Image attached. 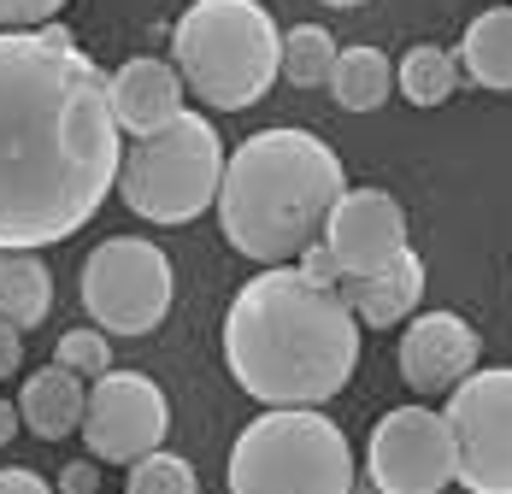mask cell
I'll use <instances>...</instances> for the list:
<instances>
[{"label": "cell", "instance_id": "obj_28", "mask_svg": "<svg viewBox=\"0 0 512 494\" xmlns=\"http://www.w3.org/2000/svg\"><path fill=\"white\" fill-rule=\"evenodd\" d=\"M18 430H24V424H18V400H0V447L12 442Z\"/></svg>", "mask_w": 512, "mask_h": 494}, {"label": "cell", "instance_id": "obj_20", "mask_svg": "<svg viewBox=\"0 0 512 494\" xmlns=\"http://www.w3.org/2000/svg\"><path fill=\"white\" fill-rule=\"evenodd\" d=\"M330 65H336V42H330L324 24H295V30H283L277 77H289L295 89H324V83H330Z\"/></svg>", "mask_w": 512, "mask_h": 494}, {"label": "cell", "instance_id": "obj_24", "mask_svg": "<svg viewBox=\"0 0 512 494\" xmlns=\"http://www.w3.org/2000/svg\"><path fill=\"white\" fill-rule=\"evenodd\" d=\"M295 259H301V271H307L312 283H324V289H336V283H342V265L330 259V247H324V242H307Z\"/></svg>", "mask_w": 512, "mask_h": 494}, {"label": "cell", "instance_id": "obj_31", "mask_svg": "<svg viewBox=\"0 0 512 494\" xmlns=\"http://www.w3.org/2000/svg\"><path fill=\"white\" fill-rule=\"evenodd\" d=\"M95 494H101V489H95Z\"/></svg>", "mask_w": 512, "mask_h": 494}, {"label": "cell", "instance_id": "obj_1", "mask_svg": "<svg viewBox=\"0 0 512 494\" xmlns=\"http://www.w3.org/2000/svg\"><path fill=\"white\" fill-rule=\"evenodd\" d=\"M124 130L71 30H0V247L71 242L118 189Z\"/></svg>", "mask_w": 512, "mask_h": 494}, {"label": "cell", "instance_id": "obj_17", "mask_svg": "<svg viewBox=\"0 0 512 494\" xmlns=\"http://www.w3.org/2000/svg\"><path fill=\"white\" fill-rule=\"evenodd\" d=\"M460 71L477 89L512 95V6H489L465 24L460 36Z\"/></svg>", "mask_w": 512, "mask_h": 494}, {"label": "cell", "instance_id": "obj_5", "mask_svg": "<svg viewBox=\"0 0 512 494\" xmlns=\"http://www.w3.org/2000/svg\"><path fill=\"white\" fill-rule=\"evenodd\" d=\"M230 494H354V447L318 406H265L230 447Z\"/></svg>", "mask_w": 512, "mask_h": 494}, {"label": "cell", "instance_id": "obj_23", "mask_svg": "<svg viewBox=\"0 0 512 494\" xmlns=\"http://www.w3.org/2000/svg\"><path fill=\"white\" fill-rule=\"evenodd\" d=\"M65 12V0H0V30H30V24H53Z\"/></svg>", "mask_w": 512, "mask_h": 494}, {"label": "cell", "instance_id": "obj_25", "mask_svg": "<svg viewBox=\"0 0 512 494\" xmlns=\"http://www.w3.org/2000/svg\"><path fill=\"white\" fill-rule=\"evenodd\" d=\"M0 494H53V483L36 477V471H24V465H6L0 471Z\"/></svg>", "mask_w": 512, "mask_h": 494}, {"label": "cell", "instance_id": "obj_6", "mask_svg": "<svg viewBox=\"0 0 512 494\" xmlns=\"http://www.w3.org/2000/svg\"><path fill=\"white\" fill-rule=\"evenodd\" d=\"M218 177H224L218 124L201 112H177L165 130L136 136V148L118 165V195L136 218L171 230V224H195L218 200Z\"/></svg>", "mask_w": 512, "mask_h": 494}, {"label": "cell", "instance_id": "obj_30", "mask_svg": "<svg viewBox=\"0 0 512 494\" xmlns=\"http://www.w3.org/2000/svg\"><path fill=\"white\" fill-rule=\"evenodd\" d=\"M354 494H383V489H377V483H359V477H354Z\"/></svg>", "mask_w": 512, "mask_h": 494}, {"label": "cell", "instance_id": "obj_19", "mask_svg": "<svg viewBox=\"0 0 512 494\" xmlns=\"http://www.w3.org/2000/svg\"><path fill=\"white\" fill-rule=\"evenodd\" d=\"M460 53L436 48V42H418L395 59V89L412 100V106H442V100H454L460 89Z\"/></svg>", "mask_w": 512, "mask_h": 494}, {"label": "cell", "instance_id": "obj_29", "mask_svg": "<svg viewBox=\"0 0 512 494\" xmlns=\"http://www.w3.org/2000/svg\"><path fill=\"white\" fill-rule=\"evenodd\" d=\"M324 6H336V12H354V6H365V0H324Z\"/></svg>", "mask_w": 512, "mask_h": 494}, {"label": "cell", "instance_id": "obj_21", "mask_svg": "<svg viewBox=\"0 0 512 494\" xmlns=\"http://www.w3.org/2000/svg\"><path fill=\"white\" fill-rule=\"evenodd\" d=\"M124 494H201V477H195V465L183 459V453H142L136 465H130V483Z\"/></svg>", "mask_w": 512, "mask_h": 494}, {"label": "cell", "instance_id": "obj_10", "mask_svg": "<svg viewBox=\"0 0 512 494\" xmlns=\"http://www.w3.org/2000/svg\"><path fill=\"white\" fill-rule=\"evenodd\" d=\"M365 483L383 494H442L454 483V436L436 406H395L365 442Z\"/></svg>", "mask_w": 512, "mask_h": 494}, {"label": "cell", "instance_id": "obj_4", "mask_svg": "<svg viewBox=\"0 0 512 494\" xmlns=\"http://www.w3.org/2000/svg\"><path fill=\"white\" fill-rule=\"evenodd\" d=\"M283 30L265 0H195L171 30V65L212 112H248L277 83Z\"/></svg>", "mask_w": 512, "mask_h": 494}, {"label": "cell", "instance_id": "obj_22", "mask_svg": "<svg viewBox=\"0 0 512 494\" xmlns=\"http://www.w3.org/2000/svg\"><path fill=\"white\" fill-rule=\"evenodd\" d=\"M53 359H59L65 371H77L83 383H95L101 371H112L106 330H101V324H95V330H65V336H59V347H53Z\"/></svg>", "mask_w": 512, "mask_h": 494}, {"label": "cell", "instance_id": "obj_3", "mask_svg": "<svg viewBox=\"0 0 512 494\" xmlns=\"http://www.w3.org/2000/svg\"><path fill=\"white\" fill-rule=\"evenodd\" d=\"M348 189L342 153L324 136L277 124L224 153L218 177V230L254 265H289L307 242H318L330 200Z\"/></svg>", "mask_w": 512, "mask_h": 494}, {"label": "cell", "instance_id": "obj_27", "mask_svg": "<svg viewBox=\"0 0 512 494\" xmlns=\"http://www.w3.org/2000/svg\"><path fill=\"white\" fill-rule=\"evenodd\" d=\"M18 359H24V330L0 324V377H12V371H18Z\"/></svg>", "mask_w": 512, "mask_h": 494}, {"label": "cell", "instance_id": "obj_15", "mask_svg": "<svg viewBox=\"0 0 512 494\" xmlns=\"http://www.w3.org/2000/svg\"><path fill=\"white\" fill-rule=\"evenodd\" d=\"M83 395H89L83 377L53 359V365L24 377V389H18V424H30V436H42V442H65L83 424Z\"/></svg>", "mask_w": 512, "mask_h": 494}, {"label": "cell", "instance_id": "obj_8", "mask_svg": "<svg viewBox=\"0 0 512 494\" xmlns=\"http://www.w3.org/2000/svg\"><path fill=\"white\" fill-rule=\"evenodd\" d=\"M454 483L465 494H512V365H477L448 389Z\"/></svg>", "mask_w": 512, "mask_h": 494}, {"label": "cell", "instance_id": "obj_13", "mask_svg": "<svg viewBox=\"0 0 512 494\" xmlns=\"http://www.w3.org/2000/svg\"><path fill=\"white\" fill-rule=\"evenodd\" d=\"M106 83H112V112H118V130L124 136H154V130H165L183 112V77H177L171 59L136 53Z\"/></svg>", "mask_w": 512, "mask_h": 494}, {"label": "cell", "instance_id": "obj_2", "mask_svg": "<svg viewBox=\"0 0 512 494\" xmlns=\"http://www.w3.org/2000/svg\"><path fill=\"white\" fill-rule=\"evenodd\" d=\"M224 365L259 406H324L354 383L359 318L301 265H265L224 312Z\"/></svg>", "mask_w": 512, "mask_h": 494}, {"label": "cell", "instance_id": "obj_26", "mask_svg": "<svg viewBox=\"0 0 512 494\" xmlns=\"http://www.w3.org/2000/svg\"><path fill=\"white\" fill-rule=\"evenodd\" d=\"M59 494H95V459H77L59 471Z\"/></svg>", "mask_w": 512, "mask_h": 494}, {"label": "cell", "instance_id": "obj_14", "mask_svg": "<svg viewBox=\"0 0 512 494\" xmlns=\"http://www.w3.org/2000/svg\"><path fill=\"white\" fill-rule=\"evenodd\" d=\"M336 295L348 300V312L365 330H395V324H407L412 312H418V300H424V259L412 247H401L389 265H377L365 277H342Z\"/></svg>", "mask_w": 512, "mask_h": 494}, {"label": "cell", "instance_id": "obj_7", "mask_svg": "<svg viewBox=\"0 0 512 494\" xmlns=\"http://www.w3.org/2000/svg\"><path fill=\"white\" fill-rule=\"evenodd\" d=\"M177 295L171 259L148 236H112L83 259V312L106 336H148L165 324Z\"/></svg>", "mask_w": 512, "mask_h": 494}, {"label": "cell", "instance_id": "obj_9", "mask_svg": "<svg viewBox=\"0 0 512 494\" xmlns=\"http://www.w3.org/2000/svg\"><path fill=\"white\" fill-rule=\"evenodd\" d=\"M83 442L95 465H136L142 453L165 447L171 430V400L142 371H101L83 395Z\"/></svg>", "mask_w": 512, "mask_h": 494}, {"label": "cell", "instance_id": "obj_18", "mask_svg": "<svg viewBox=\"0 0 512 494\" xmlns=\"http://www.w3.org/2000/svg\"><path fill=\"white\" fill-rule=\"evenodd\" d=\"M342 112H377L383 100L395 95V59L383 48H336V65H330V83H324Z\"/></svg>", "mask_w": 512, "mask_h": 494}, {"label": "cell", "instance_id": "obj_12", "mask_svg": "<svg viewBox=\"0 0 512 494\" xmlns=\"http://www.w3.org/2000/svg\"><path fill=\"white\" fill-rule=\"evenodd\" d=\"M395 359H401V383L412 395H448L460 377L477 371L483 342L460 312H418V318H407V336H401Z\"/></svg>", "mask_w": 512, "mask_h": 494}, {"label": "cell", "instance_id": "obj_11", "mask_svg": "<svg viewBox=\"0 0 512 494\" xmlns=\"http://www.w3.org/2000/svg\"><path fill=\"white\" fill-rule=\"evenodd\" d=\"M318 242L330 247V259L342 265V277H365L377 265H389L407 242V212L389 189H342L324 212Z\"/></svg>", "mask_w": 512, "mask_h": 494}, {"label": "cell", "instance_id": "obj_16", "mask_svg": "<svg viewBox=\"0 0 512 494\" xmlns=\"http://www.w3.org/2000/svg\"><path fill=\"white\" fill-rule=\"evenodd\" d=\"M53 312V271L36 259V247H0V324L36 330Z\"/></svg>", "mask_w": 512, "mask_h": 494}]
</instances>
